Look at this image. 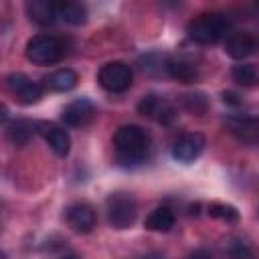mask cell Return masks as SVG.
Instances as JSON below:
<instances>
[{"mask_svg":"<svg viewBox=\"0 0 259 259\" xmlns=\"http://www.w3.org/2000/svg\"><path fill=\"white\" fill-rule=\"evenodd\" d=\"M259 49V40L249 32H231L225 40V53L231 59H247L255 55Z\"/></svg>","mask_w":259,"mask_h":259,"instance_id":"cell-11","label":"cell"},{"mask_svg":"<svg viewBox=\"0 0 259 259\" xmlns=\"http://www.w3.org/2000/svg\"><path fill=\"white\" fill-rule=\"evenodd\" d=\"M97 81L99 85L109 91V93H121L125 89L132 87V81H134V73L130 69L127 63L123 61H111V63H105L99 73H97Z\"/></svg>","mask_w":259,"mask_h":259,"instance_id":"cell-5","label":"cell"},{"mask_svg":"<svg viewBox=\"0 0 259 259\" xmlns=\"http://www.w3.org/2000/svg\"><path fill=\"white\" fill-rule=\"evenodd\" d=\"M93 115H95V105L89 99L81 97V99H75L69 105H65L61 119L69 127H81V125H87L93 119Z\"/></svg>","mask_w":259,"mask_h":259,"instance_id":"cell-10","label":"cell"},{"mask_svg":"<svg viewBox=\"0 0 259 259\" xmlns=\"http://www.w3.org/2000/svg\"><path fill=\"white\" fill-rule=\"evenodd\" d=\"M65 221L75 233H91L95 227V210L87 202H75L65 208Z\"/></svg>","mask_w":259,"mask_h":259,"instance_id":"cell-8","label":"cell"},{"mask_svg":"<svg viewBox=\"0 0 259 259\" xmlns=\"http://www.w3.org/2000/svg\"><path fill=\"white\" fill-rule=\"evenodd\" d=\"M65 53V45L59 36L49 34V32H40L34 34L32 38H28L24 55L28 61H32L34 65H51L57 63Z\"/></svg>","mask_w":259,"mask_h":259,"instance_id":"cell-3","label":"cell"},{"mask_svg":"<svg viewBox=\"0 0 259 259\" xmlns=\"http://www.w3.org/2000/svg\"><path fill=\"white\" fill-rule=\"evenodd\" d=\"M57 14L61 20H65L67 24H73V26H79L87 20V8L81 2H73V0L57 2Z\"/></svg>","mask_w":259,"mask_h":259,"instance_id":"cell-18","label":"cell"},{"mask_svg":"<svg viewBox=\"0 0 259 259\" xmlns=\"http://www.w3.org/2000/svg\"><path fill=\"white\" fill-rule=\"evenodd\" d=\"M186 259H212V255H210V251H206V249H196V251H192Z\"/></svg>","mask_w":259,"mask_h":259,"instance_id":"cell-24","label":"cell"},{"mask_svg":"<svg viewBox=\"0 0 259 259\" xmlns=\"http://www.w3.org/2000/svg\"><path fill=\"white\" fill-rule=\"evenodd\" d=\"M57 259H79L75 253H71V251H67V249H63L59 255H57Z\"/></svg>","mask_w":259,"mask_h":259,"instance_id":"cell-26","label":"cell"},{"mask_svg":"<svg viewBox=\"0 0 259 259\" xmlns=\"http://www.w3.org/2000/svg\"><path fill=\"white\" fill-rule=\"evenodd\" d=\"M6 87L22 105L36 103L45 93V85L38 83V81L28 79L24 73H10L6 77Z\"/></svg>","mask_w":259,"mask_h":259,"instance_id":"cell-6","label":"cell"},{"mask_svg":"<svg viewBox=\"0 0 259 259\" xmlns=\"http://www.w3.org/2000/svg\"><path fill=\"white\" fill-rule=\"evenodd\" d=\"M231 134L241 144H259V117L251 115H233L227 121Z\"/></svg>","mask_w":259,"mask_h":259,"instance_id":"cell-9","label":"cell"},{"mask_svg":"<svg viewBox=\"0 0 259 259\" xmlns=\"http://www.w3.org/2000/svg\"><path fill=\"white\" fill-rule=\"evenodd\" d=\"M223 99H225V103H233V105H239L241 103L235 93H223Z\"/></svg>","mask_w":259,"mask_h":259,"instance_id":"cell-25","label":"cell"},{"mask_svg":"<svg viewBox=\"0 0 259 259\" xmlns=\"http://www.w3.org/2000/svg\"><path fill=\"white\" fill-rule=\"evenodd\" d=\"M77 79L79 77L73 69H57L42 79V85L51 91H71L77 85Z\"/></svg>","mask_w":259,"mask_h":259,"instance_id":"cell-16","label":"cell"},{"mask_svg":"<svg viewBox=\"0 0 259 259\" xmlns=\"http://www.w3.org/2000/svg\"><path fill=\"white\" fill-rule=\"evenodd\" d=\"M140 259H164V255H160V253H148V255H144Z\"/></svg>","mask_w":259,"mask_h":259,"instance_id":"cell-27","label":"cell"},{"mask_svg":"<svg viewBox=\"0 0 259 259\" xmlns=\"http://www.w3.org/2000/svg\"><path fill=\"white\" fill-rule=\"evenodd\" d=\"M150 148V138L140 125H121L113 134V150L119 166H138L144 162Z\"/></svg>","mask_w":259,"mask_h":259,"instance_id":"cell-1","label":"cell"},{"mask_svg":"<svg viewBox=\"0 0 259 259\" xmlns=\"http://www.w3.org/2000/svg\"><path fill=\"white\" fill-rule=\"evenodd\" d=\"M36 132H40V123L30 121V119H16V121H12V123L8 125V130H6L8 140H10L14 146H18V148L26 146V144L34 138Z\"/></svg>","mask_w":259,"mask_h":259,"instance_id":"cell-15","label":"cell"},{"mask_svg":"<svg viewBox=\"0 0 259 259\" xmlns=\"http://www.w3.org/2000/svg\"><path fill=\"white\" fill-rule=\"evenodd\" d=\"M138 109H140V113H144V115H148V117H156V119L162 121V123H168V121L174 117V109H172L164 99H160L158 95H146V97L140 101Z\"/></svg>","mask_w":259,"mask_h":259,"instance_id":"cell-14","label":"cell"},{"mask_svg":"<svg viewBox=\"0 0 259 259\" xmlns=\"http://www.w3.org/2000/svg\"><path fill=\"white\" fill-rule=\"evenodd\" d=\"M26 14L28 18L38 26H51L59 14H57V2L51 0H30L26 2Z\"/></svg>","mask_w":259,"mask_h":259,"instance_id":"cell-12","label":"cell"},{"mask_svg":"<svg viewBox=\"0 0 259 259\" xmlns=\"http://www.w3.org/2000/svg\"><path fill=\"white\" fill-rule=\"evenodd\" d=\"M38 134L45 138V142L49 144V148L55 154H59V156H67L69 154L71 138H69V134L63 127H59L55 123H40V132Z\"/></svg>","mask_w":259,"mask_h":259,"instance_id":"cell-13","label":"cell"},{"mask_svg":"<svg viewBox=\"0 0 259 259\" xmlns=\"http://www.w3.org/2000/svg\"><path fill=\"white\" fill-rule=\"evenodd\" d=\"M107 221L113 229H127L136 223L138 217V202L130 192H113L105 200Z\"/></svg>","mask_w":259,"mask_h":259,"instance_id":"cell-4","label":"cell"},{"mask_svg":"<svg viewBox=\"0 0 259 259\" xmlns=\"http://www.w3.org/2000/svg\"><path fill=\"white\" fill-rule=\"evenodd\" d=\"M182 103L188 111H192L196 115H202L206 111V97L202 93H188L182 97Z\"/></svg>","mask_w":259,"mask_h":259,"instance_id":"cell-22","label":"cell"},{"mask_svg":"<svg viewBox=\"0 0 259 259\" xmlns=\"http://www.w3.org/2000/svg\"><path fill=\"white\" fill-rule=\"evenodd\" d=\"M229 255H231V259H253V251L249 249V245L243 241H237V239L231 241Z\"/></svg>","mask_w":259,"mask_h":259,"instance_id":"cell-23","label":"cell"},{"mask_svg":"<svg viewBox=\"0 0 259 259\" xmlns=\"http://www.w3.org/2000/svg\"><path fill=\"white\" fill-rule=\"evenodd\" d=\"M204 146H206V138H204L202 134H198V132H188V134H182V136L174 142V146H172V156H174V160H178V162H182V164H190V162H194V160L202 154Z\"/></svg>","mask_w":259,"mask_h":259,"instance_id":"cell-7","label":"cell"},{"mask_svg":"<svg viewBox=\"0 0 259 259\" xmlns=\"http://www.w3.org/2000/svg\"><path fill=\"white\" fill-rule=\"evenodd\" d=\"M166 71L172 79L180 81V83H192L198 79V69L192 61L186 59H170L166 63Z\"/></svg>","mask_w":259,"mask_h":259,"instance_id":"cell-17","label":"cell"},{"mask_svg":"<svg viewBox=\"0 0 259 259\" xmlns=\"http://www.w3.org/2000/svg\"><path fill=\"white\" fill-rule=\"evenodd\" d=\"M208 214L212 219H221V221H227V223H235L239 219V210L231 204H223V202H212L208 204Z\"/></svg>","mask_w":259,"mask_h":259,"instance_id":"cell-21","label":"cell"},{"mask_svg":"<svg viewBox=\"0 0 259 259\" xmlns=\"http://www.w3.org/2000/svg\"><path fill=\"white\" fill-rule=\"evenodd\" d=\"M233 79L239 83V85H245V87H251L259 81V75H257V69L253 65H235L233 67Z\"/></svg>","mask_w":259,"mask_h":259,"instance_id":"cell-20","label":"cell"},{"mask_svg":"<svg viewBox=\"0 0 259 259\" xmlns=\"http://www.w3.org/2000/svg\"><path fill=\"white\" fill-rule=\"evenodd\" d=\"M229 20L219 12H204L192 18L186 26L188 36L198 45H214L229 36Z\"/></svg>","mask_w":259,"mask_h":259,"instance_id":"cell-2","label":"cell"},{"mask_svg":"<svg viewBox=\"0 0 259 259\" xmlns=\"http://www.w3.org/2000/svg\"><path fill=\"white\" fill-rule=\"evenodd\" d=\"M146 229L150 231H158V233H166L174 227V212L168 208V206H158L154 208L148 219H146Z\"/></svg>","mask_w":259,"mask_h":259,"instance_id":"cell-19","label":"cell"}]
</instances>
